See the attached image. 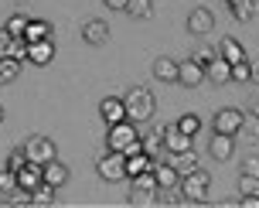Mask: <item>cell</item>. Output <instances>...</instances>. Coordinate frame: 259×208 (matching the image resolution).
Returning <instances> with one entry per match:
<instances>
[{
	"instance_id": "cell-40",
	"label": "cell",
	"mask_w": 259,
	"mask_h": 208,
	"mask_svg": "<svg viewBox=\"0 0 259 208\" xmlns=\"http://www.w3.org/2000/svg\"><path fill=\"white\" fill-rule=\"evenodd\" d=\"M215 55H219V52H208V48H201V52H194L191 58H194V62H201V65H208V62H211Z\"/></svg>"
},
{
	"instance_id": "cell-25",
	"label": "cell",
	"mask_w": 259,
	"mask_h": 208,
	"mask_svg": "<svg viewBox=\"0 0 259 208\" xmlns=\"http://www.w3.org/2000/svg\"><path fill=\"white\" fill-rule=\"evenodd\" d=\"M219 55H222V58H229L232 65L246 58V52H242V45H239L235 38H222V45H219Z\"/></svg>"
},
{
	"instance_id": "cell-10",
	"label": "cell",
	"mask_w": 259,
	"mask_h": 208,
	"mask_svg": "<svg viewBox=\"0 0 259 208\" xmlns=\"http://www.w3.org/2000/svg\"><path fill=\"white\" fill-rule=\"evenodd\" d=\"M188 31L191 34H208V31H215V14L205 11V7H194L188 14Z\"/></svg>"
},
{
	"instance_id": "cell-43",
	"label": "cell",
	"mask_w": 259,
	"mask_h": 208,
	"mask_svg": "<svg viewBox=\"0 0 259 208\" xmlns=\"http://www.w3.org/2000/svg\"><path fill=\"white\" fill-rule=\"evenodd\" d=\"M242 174H259V157H246V168Z\"/></svg>"
},
{
	"instance_id": "cell-15",
	"label": "cell",
	"mask_w": 259,
	"mask_h": 208,
	"mask_svg": "<svg viewBox=\"0 0 259 208\" xmlns=\"http://www.w3.org/2000/svg\"><path fill=\"white\" fill-rule=\"evenodd\" d=\"M41 181H45V171H41V164H31V160H27L24 168L17 171V188H24V191H34Z\"/></svg>"
},
{
	"instance_id": "cell-29",
	"label": "cell",
	"mask_w": 259,
	"mask_h": 208,
	"mask_svg": "<svg viewBox=\"0 0 259 208\" xmlns=\"http://www.w3.org/2000/svg\"><path fill=\"white\" fill-rule=\"evenodd\" d=\"M4 205H7V208H27V205H31V191L14 188V191H7V195H4Z\"/></svg>"
},
{
	"instance_id": "cell-41",
	"label": "cell",
	"mask_w": 259,
	"mask_h": 208,
	"mask_svg": "<svg viewBox=\"0 0 259 208\" xmlns=\"http://www.w3.org/2000/svg\"><path fill=\"white\" fill-rule=\"evenodd\" d=\"M249 113H252V116H259V89L249 92Z\"/></svg>"
},
{
	"instance_id": "cell-5",
	"label": "cell",
	"mask_w": 259,
	"mask_h": 208,
	"mask_svg": "<svg viewBox=\"0 0 259 208\" xmlns=\"http://www.w3.org/2000/svg\"><path fill=\"white\" fill-rule=\"evenodd\" d=\"M24 154H27V160L31 164H48V160H55V140H48V137H27L24 143Z\"/></svg>"
},
{
	"instance_id": "cell-38",
	"label": "cell",
	"mask_w": 259,
	"mask_h": 208,
	"mask_svg": "<svg viewBox=\"0 0 259 208\" xmlns=\"http://www.w3.org/2000/svg\"><path fill=\"white\" fill-rule=\"evenodd\" d=\"M11 58H17V62H24V58H27V41H24V38H14Z\"/></svg>"
},
{
	"instance_id": "cell-26",
	"label": "cell",
	"mask_w": 259,
	"mask_h": 208,
	"mask_svg": "<svg viewBox=\"0 0 259 208\" xmlns=\"http://www.w3.org/2000/svg\"><path fill=\"white\" fill-rule=\"evenodd\" d=\"M126 14L137 21H147L154 14V0H126Z\"/></svg>"
},
{
	"instance_id": "cell-23",
	"label": "cell",
	"mask_w": 259,
	"mask_h": 208,
	"mask_svg": "<svg viewBox=\"0 0 259 208\" xmlns=\"http://www.w3.org/2000/svg\"><path fill=\"white\" fill-rule=\"evenodd\" d=\"M45 38H52V24H48V21H27V27H24L27 45H31V41H45Z\"/></svg>"
},
{
	"instance_id": "cell-34",
	"label": "cell",
	"mask_w": 259,
	"mask_h": 208,
	"mask_svg": "<svg viewBox=\"0 0 259 208\" xmlns=\"http://www.w3.org/2000/svg\"><path fill=\"white\" fill-rule=\"evenodd\" d=\"M252 78H256V72H252V65H249L246 58L232 65V82H252Z\"/></svg>"
},
{
	"instance_id": "cell-6",
	"label": "cell",
	"mask_w": 259,
	"mask_h": 208,
	"mask_svg": "<svg viewBox=\"0 0 259 208\" xmlns=\"http://www.w3.org/2000/svg\"><path fill=\"white\" fill-rule=\"evenodd\" d=\"M242 123H246V113L235 109V106H225V109L215 113V133H229V137H235V133H242Z\"/></svg>"
},
{
	"instance_id": "cell-17",
	"label": "cell",
	"mask_w": 259,
	"mask_h": 208,
	"mask_svg": "<svg viewBox=\"0 0 259 208\" xmlns=\"http://www.w3.org/2000/svg\"><path fill=\"white\" fill-rule=\"evenodd\" d=\"M41 171H45V181L55 184V188H62V184L68 181V168H65L58 157H55V160H48V164H41Z\"/></svg>"
},
{
	"instance_id": "cell-36",
	"label": "cell",
	"mask_w": 259,
	"mask_h": 208,
	"mask_svg": "<svg viewBox=\"0 0 259 208\" xmlns=\"http://www.w3.org/2000/svg\"><path fill=\"white\" fill-rule=\"evenodd\" d=\"M14 188H17V171L0 168V195H7V191H14Z\"/></svg>"
},
{
	"instance_id": "cell-13",
	"label": "cell",
	"mask_w": 259,
	"mask_h": 208,
	"mask_svg": "<svg viewBox=\"0 0 259 208\" xmlns=\"http://www.w3.org/2000/svg\"><path fill=\"white\" fill-rule=\"evenodd\" d=\"M106 38H109V24H106V21L89 17V21L82 24V41H85V45H103Z\"/></svg>"
},
{
	"instance_id": "cell-12",
	"label": "cell",
	"mask_w": 259,
	"mask_h": 208,
	"mask_svg": "<svg viewBox=\"0 0 259 208\" xmlns=\"http://www.w3.org/2000/svg\"><path fill=\"white\" fill-rule=\"evenodd\" d=\"M55 58V45H52V38H45V41H31V45H27V62H31V65H48V62H52Z\"/></svg>"
},
{
	"instance_id": "cell-14",
	"label": "cell",
	"mask_w": 259,
	"mask_h": 208,
	"mask_svg": "<svg viewBox=\"0 0 259 208\" xmlns=\"http://www.w3.org/2000/svg\"><path fill=\"white\" fill-rule=\"evenodd\" d=\"M208 154L215 157V160H232V154H235V137H229V133H215V140L208 143Z\"/></svg>"
},
{
	"instance_id": "cell-9",
	"label": "cell",
	"mask_w": 259,
	"mask_h": 208,
	"mask_svg": "<svg viewBox=\"0 0 259 208\" xmlns=\"http://www.w3.org/2000/svg\"><path fill=\"white\" fill-rule=\"evenodd\" d=\"M205 78L211 82V86H229V82H232V62L222 58V55H215V58L205 65Z\"/></svg>"
},
{
	"instance_id": "cell-19",
	"label": "cell",
	"mask_w": 259,
	"mask_h": 208,
	"mask_svg": "<svg viewBox=\"0 0 259 208\" xmlns=\"http://www.w3.org/2000/svg\"><path fill=\"white\" fill-rule=\"evenodd\" d=\"M154 78L178 82V58H154Z\"/></svg>"
},
{
	"instance_id": "cell-46",
	"label": "cell",
	"mask_w": 259,
	"mask_h": 208,
	"mask_svg": "<svg viewBox=\"0 0 259 208\" xmlns=\"http://www.w3.org/2000/svg\"><path fill=\"white\" fill-rule=\"evenodd\" d=\"M0 123H4V106H0Z\"/></svg>"
},
{
	"instance_id": "cell-37",
	"label": "cell",
	"mask_w": 259,
	"mask_h": 208,
	"mask_svg": "<svg viewBox=\"0 0 259 208\" xmlns=\"http://www.w3.org/2000/svg\"><path fill=\"white\" fill-rule=\"evenodd\" d=\"M24 164H27V154H24V147H17V150H11V154H7V164H4V168L21 171Z\"/></svg>"
},
{
	"instance_id": "cell-45",
	"label": "cell",
	"mask_w": 259,
	"mask_h": 208,
	"mask_svg": "<svg viewBox=\"0 0 259 208\" xmlns=\"http://www.w3.org/2000/svg\"><path fill=\"white\" fill-rule=\"evenodd\" d=\"M252 72H256V78H259V65H252Z\"/></svg>"
},
{
	"instance_id": "cell-44",
	"label": "cell",
	"mask_w": 259,
	"mask_h": 208,
	"mask_svg": "<svg viewBox=\"0 0 259 208\" xmlns=\"http://www.w3.org/2000/svg\"><path fill=\"white\" fill-rule=\"evenodd\" d=\"M109 11H126V0H103Z\"/></svg>"
},
{
	"instance_id": "cell-27",
	"label": "cell",
	"mask_w": 259,
	"mask_h": 208,
	"mask_svg": "<svg viewBox=\"0 0 259 208\" xmlns=\"http://www.w3.org/2000/svg\"><path fill=\"white\" fill-rule=\"evenodd\" d=\"M130 188H137V191H154L157 195V178H154V168L150 171H143V174H137V178H130Z\"/></svg>"
},
{
	"instance_id": "cell-33",
	"label": "cell",
	"mask_w": 259,
	"mask_h": 208,
	"mask_svg": "<svg viewBox=\"0 0 259 208\" xmlns=\"http://www.w3.org/2000/svg\"><path fill=\"white\" fill-rule=\"evenodd\" d=\"M27 21H31V17H24V14H14L11 21L4 24V31H7V34H14V38H24V27H27Z\"/></svg>"
},
{
	"instance_id": "cell-30",
	"label": "cell",
	"mask_w": 259,
	"mask_h": 208,
	"mask_svg": "<svg viewBox=\"0 0 259 208\" xmlns=\"http://www.w3.org/2000/svg\"><path fill=\"white\" fill-rule=\"evenodd\" d=\"M17 75H21V62L17 58H0V86L4 82H14Z\"/></svg>"
},
{
	"instance_id": "cell-16",
	"label": "cell",
	"mask_w": 259,
	"mask_h": 208,
	"mask_svg": "<svg viewBox=\"0 0 259 208\" xmlns=\"http://www.w3.org/2000/svg\"><path fill=\"white\" fill-rule=\"evenodd\" d=\"M140 147L150 160H160V154H167V150H164V127H160V130H150L147 137H140Z\"/></svg>"
},
{
	"instance_id": "cell-8",
	"label": "cell",
	"mask_w": 259,
	"mask_h": 208,
	"mask_svg": "<svg viewBox=\"0 0 259 208\" xmlns=\"http://www.w3.org/2000/svg\"><path fill=\"white\" fill-rule=\"evenodd\" d=\"M201 82H205V65H201V62H194V58L178 62V86H184V89H198Z\"/></svg>"
},
{
	"instance_id": "cell-18",
	"label": "cell",
	"mask_w": 259,
	"mask_h": 208,
	"mask_svg": "<svg viewBox=\"0 0 259 208\" xmlns=\"http://www.w3.org/2000/svg\"><path fill=\"white\" fill-rule=\"evenodd\" d=\"M55 184H48V181H41L34 191H31V208H52L55 205Z\"/></svg>"
},
{
	"instance_id": "cell-4",
	"label": "cell",
	"mask_w": 259,
	"mask_h": 208,
	"mask_svg": "<svg viewBox=\"0 0 259 208\" xmlns=\"http://www.w3.org/2000/svg\"><path fill=\"white\" fill-rule=\"evenodd\" d=\"M96 174L103 181H123L126 178V157L119 150H106L103 157H96Z\"/></svg>"
},
{
	"instance_id": "cell-2",
	"label": "cell",
	"mask_w": 259,
	"mask_h": 208,
	"mask_svg": "<svg viewBox=\"0 0 259 208\" xmlns=\"http://www.w3.org/2000/svg\"><path fill=\"white\" fill-rule=\"evenodd\" d=\"M106 147L109 150H119L123 157L130 154H140V133H137V123L133 119H123V123H116V127H109V133H106Z\"/></svg>"
},
{
	"instance_id": "cell-11",
	"label": "cell",
	"mask_w": 259,
	"mask_h": 208,
	"mask_svg": "<svg viewBox=\"0 0 259 208\" xmlns=\"http://www.w3.org/2000/svg\"><path fill=\"white\" fill-rule=\"evenodd\" d=\"M99 116H103L109 127L123 123V119H126V106H123V99H119V96H109V99H103V103H99Z\"/></svg>"
},
{
	"instance_id": "cell-20",
	"label": "cell",
	"mask_w": 259,
	"mask_h": 208,
	"mask_svg": "<svg viewBox=\"0 0 259 208\" xmlns=\"http://www.w3.org/2000/svg\"><path fill=\"white\" fill-rule=\"evenodd\" d=\"M170 168L178 171V174H191V171H198V157H194V150H184V154H170V160H167Z\"/></svg>"
},
{
	"instance_id": "cell-24",
	"label": "cell",
	"mask_w": 259,
	"mask_h": 208,
	"mask_svg": "<svg viewBox=\"0 0 259 208\" xmlns=\"http://www.w3.org/2000/svg\"><path fill=\"white\" fill-rule=\"evenodd\" d=\"M150 168H154V160L143 154V150L126 157V178H137V174H143V171H150Z\"/></svg>"
},
{
	"instance_id": "cell-47",
	"label": "cell",
	"mask_w": 259,
	"mask_h": 208,
	"mask_svg": "<svg viewBox=\"0 0 259 208\" xmlns=\"http://www.w3.org/2000/svg\"><path fill=\"white\" fill-rule=\"evenodd\" d=\"M225 4H232V0H225Z\"/></svg>"
},
{
	"instance_id": "cell-31",
	"label": "cell",
	"mask_w": 259,
	"mask_h": 208,
	"mask_svg": "<svg viewBox=\"0 0 259 208\" xmlns=\"http://www.w3.org/2000/svg\"><path fill=\"white\" fill-rule=\"evenodd\" d=\"M157 205H164V208H178L184 205V198L174 191V188H157Z\"/></svg>"
},
{
	"instance_id": "cell-42",
	"label": "cell",
	"mask_w": 259,
	"mask_h": 208,
	"mask_svg": "<svg viewBox=\"0 0 259 208\" xmlns=\"http://www.w3.org/2000/svg\"><path fill=\"white\" fill-rule=\"evenodd\" d=\"M242 130H249V137L259 140V116H252V123H242Z\"/></svg>"
},
{
	"instance_id": "cell-32",
	"label": "cell",
	"mask_w": 259,
	"mask_h": 208,
	"mask_svg": "<svg viewBox=\"0 0 259 208\" xmlns=\"http://www.w3.org/2000/svg\"><path fill=\"white\" fill-rule=\"evenodd\" d=\"M239 195L259 198V174H242V178H239Z\"/></svg>"
},
{
	"instance_id": "cell-28",
	"label": "cell",
	"mask_w": 259,
	"mask_h": 208,
	"mask_svg": "<svg viewBox=\"0 0 259 208\" xmlns=\"http://www.w3.org/2000/svg\"><path fill=\"white\" fill-rule=\"evenodd\" d=\"M126 205L130 208H150V205H157V195L154 191H137V188H130Z\"/></svg>"
},
{
	"instance_id": "cell-35",
	"label": "cell",
	"mask_w": 259,
	"mask_h": 208,
	"mask_svg": "<svg viewBox=\"0 0 259 208\" xmlns=\"http://www.w3.org/2000/svg\"><path fill=\"white\" fill-rule=\"evenodd\" d=\"M178 127H181L184 133H191V137H198V130H201V119L194 116V113H181V116H178Z\"/></svg>"
},
{
	"instance_id": "cell-22",
	"label": "cell",
	"mask_w": 259,
	"mask_h": 208,
	"mask_svg": "<svg viewBox=\"0 0 259 208\" xmlns=\"http://www.w3.org/2000/svg\"><path fill=\"white\" fill-rule=\"evenodd\" d=\"M229 7H232V17H235V21H252V17H256V11H259V0H232Z\"/></svg>"
},
{
	"instance_id": "cell-7",
	"label": "cell",
	"mask_w": 259,
	"mask_h": 208,
	"mask_svg": "<svg viewBox=\"0 0 259 208\" xmlns=\"http://www.w3.org/2000/svg\"><path fill=\"white\" fill-rule=\"evenodd\" d=\"M191 140L194 137L178 127V119L164 127V150H167V154H184V150H191Z\"/></svg>"
},
{
	"instance_id": "cell-39",
	"label": "cell",
	"mask_w": 259,
	"mask_h": 208,
	"mask_svg": "<svg viewBox=\"0 0 259 208\" xmlns=\"http://www.w3.org/2000/svg\"><path fill=\"white\" fill-rule=\"evenodd\" d=\"M11 48H14V34L0 31V58H11Z\"/></svg>"
},
{
	"instance_id": "cell-21",
	"label": "cell",
	"mask_w": 259,
	"mask_h": 208,
	"mask_svg": "<svg viewBox=\"0 0 259 208\" xmlns=\"http://www.w3.org/2000/svg\"><path fill=\"white\" fill-rule=\"evenodd\" d=\"M154 178H157V184L160 188H178V171L170 168V164H164V160H154Z\"/></svg>"
},
{
	"instance_id": "cell-1",
	"label": "cell",
	"mask_w": 259,
	"mask_h": 208,
	"mask_svg": "<svg viewBox=\"0 0 259 208\" xmlns=\"http://www.w3.org/2000/svg\"><path fill=\"white\" fill-rule=\"evenodd\" d=\"M123 106H126V119H133V123H150L157 113V99L150 89H143V86H137V89H130L126 96H123Z\"/></svg>"
},
{
	"instance_id": "cell-3",
	"label": "cell",
	"mask_w": 259,
	"mask_h": 208,
	"mask_svg": "<svg viewBox=\"0 0 259 208\" xmlns=\"http://www.w3.org/2000/svg\"><path fill=\"white\" fill-rule=\"evenodd\" d=\"M208 184H211V178H208V171H191V174H184L181 178V195H184V205H205L208 201Z\"/></svg>"
}]
</instances>
